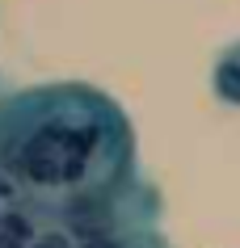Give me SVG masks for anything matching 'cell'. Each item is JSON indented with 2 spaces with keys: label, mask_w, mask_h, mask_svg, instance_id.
I'll list each match as a JSON object with an SVG mask.
<instances>
[{
  "label": "cell",
  "mask_w": 240,
  "mask_h": 248,
  "mask_svg": "<svg viewBox=\"0 0 240 248\" xmlns=\"http://www.w3.org/2000/svg\"><path fill=\"white\" fill-rule=\"evenodd\" d=\"M160 215H164L160 194L139 172H131L127 181L72 194V198H64V202H55L47 210V219L59 232H67V240L110 235V232H127V227H147V223H160Z\"/></svg>",
  "instance_id": "7a4b0ae2"
},
{
  "label": "cell",
  "mask_w": 240,
  "mask_h": 248,
  "mask_svg": "<svg viewBox=\"0 0 240 248\" xmlns=\"http://www.w3.org/2000/svg\"><path fill=\"white\" fill-rule=\"evenodd\" d=\"M0 248H26L17 235H9V232H0Z\"/></svg>",
  "instance_id": "8992f818"
},
{
  "label": "cell",
  "mask_w": 240,
  "mask_h": 248,
  "mask_svg": "<svg viewBox=\"0 0 240 248\" xmlns=\"http://www.w3.org/2000/svg\"><path fill=\"white\" fill-rule=\"evenodd\" d=\"M72 248H173V244L160 232V223H147V227H127V232L110 235H84V240H72Z\"/></svg>",
  "instance_id": "277c9868"
},
{
  "label": "cell",
  "mask_w": 240,
  "mask_h": 248,
  "mask_svg": "<svg viewBox=\"0 0 240 248\" xmlns=\"http://www.w3.org/2000/svg\"><path fill=\"white\" fill-rule=\"evenodd\" d=\"M26 248H72V240H67V232H59L55 223H42L38 235H34Z\"/></svg>",
  "instance_id": "5b68a950"
},
{
  "label": "cell",
  "mask_w": 240,
  "mask_h": 248,
  "mask_svg": "<svg viewBox=\"0 0 240 248\" xmlns=\"http://www.w3.org/2000/svg\"><path fill=\"white\" fill-rule=\"evenodd\" d=\"M0 169L42 206L139 172L131 118L84 80H47L0 97Z\"/></svg>",
  "instance_id": "6da1fadb"
},
{
  "label": "cell",
  "mask_w": 240,
  "mask_h": 248,
  "mask_svg": "<svg viewBox=\"0 0 240 248\" xmlns=\"http://www.w3.org/2000/svg\"><path fill=\"white\" fill-rule=\"evenodd\" d=\"M211 97L227 109H240V38L211 59Z\"/></svg>",
  "instance_id": "3957f363"
}]
</instances>
